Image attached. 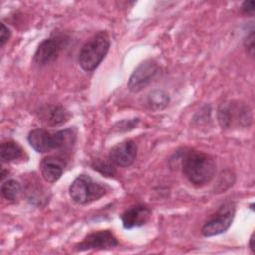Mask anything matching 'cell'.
Masks as SVG:
<instances>
[{
  "label": "cell",
  "mask_w": 255,
  "mask_h": 255,
  "mask_svg": "<svg viewBox=\"0 0 255 255\" xmlns=\"http://www.w3.org/2000/svg\"><path fill=\"white\" fill-rule=\"evenodd\" d=\"M180 159L182 173L192 184L202 186L213 179L216 172V162L211 155L189 149L183 152Z\"/></svg>",
  "instance_id": "1"
},
{
  "label": "cell",
  "mask_w": 255,
  "mask_h": 255,
  "mask_svg": "<svg viewBox=\"0 0 255 255\" xmlns=\"http://www.w3.org/2000/svg\"><path fill=\"white\" fill-rule=\"evenodd\" d=\"M76 137L74 128H65L55 132L43 128H35L28 134V141L32 148L40 153L58 150L71 145Z\"/></svg>",
  "instance_id": "2"
},
{
  "label": "cell",
  "mask_w": 255,
  "mask_h": 255,
  "mask_svg": "<svg viewBox=\"0 0 255 255\" xmlns=\"http://www.w3.org/2000/svg\"><path fill=\"white\" fill-rule=\"evenodd\" d=\"M111 45L109 34L106 31H99L82 47L78 62L86 72L94 71L105 59Z\"/></svg>",
  "instance_id": "3"
},
{
  "label": "cell",
  "mask_w": 255,
  "mask_h": 255,
  "mask_svg": "<svg viewBox=\"0 0 255 255\" xmlns=\"http://www.w3.org/2000/svg\"><path fill=\"white\" fill-rule=\"evenodd\" d=\"M108 186L93 179L88 174H81L69 187L71 198L79 204H87L100 199L108 192Z\"/></svg>",
  "instance_id": "4"
},
{
  "label": "cell",
  "mask_w": 255,
  "mask_h": 255,
  "mask_svg": "<svg viewBox=\"0 0 255 255\" xmlns=\"http://www.w3.org/2000/svg\"><path fill=\"white\" fill-rule=\"evenodd\" d=\"M217 118L223 128L249 127L252 122L250 108L248 105L238 101L222 103L218 107Z\"/></svg>",
  "instance_id": "5"
},
{
  "label": "cell",
  "mask_w": 255,
  "mask_h": 255,
  "mask_svg": "<svg viewBox=\"0 0 255 255\" xmlns=\"http://www.w3.org/2000/svg\"><path fill=\"white\" fill-rule=\"evenodd\" d=\"M235 215V204L233 201L224 202L218 210L203 224L201 233L205 237L215 236L225 232L231 225Z\"/></svg>",
  "instance_id": "6"
},
{
  "label": "cell",
  "mask_w": 255,
  "mask_h": 255,
  "mask_svg": "<svg viewBox=\"0 0 255 255\" xmlns=\"http://www.w3.org/2000/svg\"><path fill=\"white\" fill-rule=\"evenodd\" d=\"M68 42L69 38L65 35L52 36L43 40L35 52L34 62L39 66H46L52 63L65 49Z\"/></svg>",
  "instance_id": "7"
},
{
  "label": "cell",
  "mask_w": 255,
  "mask_h": 255,
  "mask_svg": "<svg viewBox=\"0 0 255 255\" xmlns=\"http://www.w3.org/2000/svg\"><path fill=\"white\" fill-rule=\"evenodd\" d=\"M158 73L159 67L155 61L151 59L143 61L131 74L128 83V90L132 93L140 92L151 83Z\"/></svg>",
  "instance_id": "8"
},
{
  "label": "cell",
  "mask_w": 255,
  "mask_h": 255,
  "mask_svg": "<svg viewBox=\"0 0 255 255\" xmlns=\"http://www.w3.org/2000/svg\"><path fill=\"white\" fill-rule=\"evenodd\" d=\"M117 237L111 230H99L89 233L84 239L75 245L77 251L103 250L118 246Z\"/></svg>",
  "instance_id": "9"
},
{
  "label": "cell",
  "mask_w": 255,
  "mask_h": 255,
  "mask_svg": "<svg viewBox=\"0 0 255 255\" xmlns=\"http://www.w3.org/2000/svg\"><path fill=\"white\" fill-rule=\"evenodd\" d=\"M136 154V143L131 139H126L111 148L109 152V159L114 165L128 167L134 162Z\"/></svg>",
  "instance_id": "10"
},
{
  "label": "cell",
  "mask_w": 255,
  "mask_h": 255,
  "mask_svg": "<svg viewBox=\"0 0 255 255\" xmlns=\"http://www.w3.org/2000/svg\"><path fill=\"white\" fill-rule=\"evenodd\" d=\"M151 215V210L144 204L133 205L125 210L121 215L123 226L126 229H132L144 225Z\"/></svg>",
  "instance_id": "11"
},
{
  "label": "cell",
  "mask_w": 255,
  "mask_h": 255,
  "mask_svg": "<svg viewBox=\"0 0 255 255\" xmlns=\"http://www.w3.org/2000/svg\"><path fill=\"white\" fill-rule=\"evenodd\" d=\"M39 119L48 126H60L65 124L71 117L70 113L62 106L47 105L37 112Z\"/></svg>",
  "instance_id": "12"
},
{
  "label": "cell",
  "mask_w": 255,
  "mask_h": 255,
  "mask_svg": "<svg viewBox=\"0 0 255 255\" xmlns=\"http://www.w3.org/2000/svg\"><path fill=\"white\" fill-rule=\"evenodd\" d=\"M64 168H65L64 161L54 156L45 157L42 159L40 163L41 174L47 182L57 181L63 174Z\"/></svg>",
  "instance_id": "13"
},
{
  "label": "cell",
  "mask_w": 255,
  "mask_h": 255,
  "mask_svg": "<svg viewBox=\"0 0 255 255\" xmlns=\"http://www.w3.org/2000/svg\"><path fill=\"white\" fill-rule=\"evenodd\" d=\"M23 148L15 141L9 140L1 144L0 156L3 162L15 161L23 156Z\"/></svg>",
  "instance_id": "14"
},
{
  "label": "cell",
  "mask_w": 255,
  "mask_h": 255,
  "mask_svg": "<svg viewBox=\"0 0 255 255\" xmlns=\"http://www.w3.org/2000/svg\"><path fill=\"white\" fill-rule=\"evenodd\" d=\"M169 103V96L162 90H153L146 95V105L152 110L164 109Z\"/></svg>",
  "instance_id": "15"
},
{
  "label": "cell",
  "mask_w": 255,
  "mask_h": 255,
  "mask_svg": "<svg viewBox=\"0 0 255 255\" xmlns=\"http://www.w3.org/2000/svg\"><path fill=\"white\" fill-rule=\"evenodd\" d=\"M21 192V184L15 179H8L1 184V193L9 201H15Z\"/></svg>",
  "instance_id": "16"
},
{
  "label": "cell",
  "mask_w": 255,
  "mask_h": 255,
  "mask_svg": "<svg viewBox=\"0 0 255 255\" xmlns=\"http://www.w3.org/2000/svg\"><path fill=\"white\" fill-rule=\"evenodd\" d=\"M92 167L95 170H97V171H99L102 174L107 175V176H113L116 173L115 165L110 161V159H109V161L102 160V159H97L93 162Z\"/></svg>",
  "instance_id": "17"
},
{
  "label": "cell",
  "mask_w": 255,
  "mask_h": 255,
  "mask_svg": "<svg viewBox=\"0 0 255 255\" xmlns=\"http://www.w3.org/2000/svg\"><path fill=\"white\" fill-rule=\"evenodd\" d=\"M243 43L247 52L250 54V56H253L254 54V29L253 28L245 36Z\"/></svg>",
  "instance_id": "18"
},
{
  "label": "cell",
  "mask_w": 255,
  "mask_h": 255,
  "mask_svg": "<svg viewBox=\"0 0 255 255\" xmlns=\"http://www.w3.org/2000/svg\"><path fill=\"white\" fill-rule=\"evenodd\" d=\"M254 1L253 0H249V1H244L242 6H241V11L244 15L247 16H253L254 14Z\"/></svg>",
  "instance_id": "19"
},
{
  "label": "cell",
  "mask_w": 255,
  "mask_h": 255,
  "mask_svg": "<svg viewBox=\"0 0 255 255\" xmlns=\"http://www.w3.org/2000/svg\"><path fill=\"white\" fill-rule=\"evenodd\" d=\"M11 37V31L8 27L5 26L4 23L1 24V30H0V42H1V47L5 45V43L10 39Z\"/></svg>",
  "instance_id": "20"
},
{
  "label": "cell",
  "mask_w": 255,
  "mask_h": 255,
  "mask_svg": "<svg viewBox=\"0 0 255 255\" xmlns=\"http://www.w3.org/2000/svg\"><path fill=\"white\" fill-rule=\"evenodd\" d=\"M249 247L253 253H255V247H254V233H252L250 240H249Z\"/></svg>",
  "instance_id": "21"
}]
</instances>
